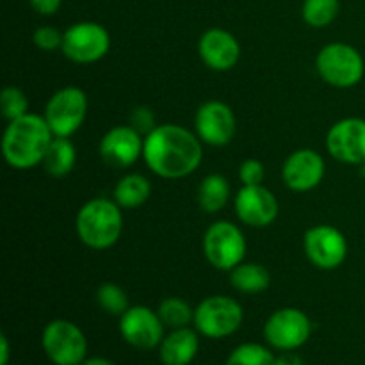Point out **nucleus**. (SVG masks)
Masks as SVG:
<instances>
[{"label": "nucleus", "instance_id": "1", "mask_svg": "<svg viewBox=\"0 0 365 365\" xmlns=\"http://www.w3.org/2000/svg\"><path fill=\"white\" fill-rule=\"evenodd\" d=\"M143 159L152 173L168 180L189 177L203 160L202 139L182 125H157L145 138Z\"/></svg>", "mask_w": 365, "mask_h": 365}, {"label": "nucleus", "instance_id": "2", "mask_svg": "<svg viewBox=\"0 0 365 365\" xmlns=\"http://www.w3.org/2000/svg\"><path fill=\"white\" fill-rule=\"evenodd\" d=\"M56 138L45 116L29 113L9 121L2 135V153L13 170L25 171L43 164L50 143Z\"/></svg>", "mask_w": 365, "mask_h": 365}, {"label": "nucleus", "instance_id": "3", "mask_svg": "<svg viewBox=\"0 0 365 365\" xmlns=\"http://www.w3.org/2000/svg\"><path fill=\"white\" fill-rule=\"evenodd\" d=\"M75 228L82 245L91 250H109L123 232L121 207L109 198L89 200L78 210Z\"/></svg>", "mask_w": 365, "mask_h": 365}, {"label": "nucleus", "instance_id": "4", "mask_svg": "<svg viewBox=\"0 0 365 365\" xmlns=\"http://www.w3.org/2000/svg\"><path fill=\"white\" fill-rule=\"evenodd\" d=\"M316 70L328 86L348 89L362 81L365 63L355 46L348 43H330L317 53Z\"/></svg>", "mask_w": 365, "mask_h": 365}, {"label": "nucleus", "instance_id": "5", "mask_svg": "<svg viewBox=\"0 0 365 365\" xmlns=\"http://www.w3.org/2000/svg\"><path fill=\"white\" fill-rule=\"evenodd\" d=\"M245 321L241 303L228 296L217 294L203 299L195 309L196 331L207 339H225L234 335Z\"/></svg>", "mask_w": 365, "mask_h": 365}, {"label": "nucleus", "instance_id": "6", "mask_svg": "<svg viewBox=\"0 0 365 365\" xmlns=\"http://www.w3.org/2000/svg\"><path fill=\"white\" fill-rule=\"evenodd\" d=\"M246 237L237 225L230 221H216L203 235V253L212 267L220 271H232L245 262Z\"/></svg>", "mask_w": 365, "mask_h": 365}, {"label": "nucleus", "instance_id": "7", "mask_svg": "<svg viewBox=\"0 0 365 365\" xmlns=\"http://www.w3.org/2000/svg\"><path fill=\"white\" fill-rule=\"evenodd\" d=\"M43 116L56 138H71L88 116V96L81 88L66 86L50 96Z\"/></svg>", "mask_w": 365, "mask_h": 365}, {"label": "nucleus", "instance_id": "8", "mask_svg": "<svg viewBox=\"0 0 365 365\" xmlns=\"http://www.w3.org/2000/svg\"><path fill=\"white\" fill-rule=\"evenodd\" d=\"M43 351L56 365H81L88 355L84 331L68 319H53L41 335Z\"/></svg>", "mask_w": 365, "mask_h": 365}, {"label": "nucleus", "instance_id": "9", "mask_svg": "<svg viewBox=\"0 0 365 365\" xmlns=\"http://www.w3.org/2000/svg\"><path fill=\"white\" fill-rule=\"evenodd\" d=\"M110 48V36L96 21H78L68 27L63 36L64 57L77 64H91L103 59Z\"/></svg>", "mask_w": 365, "mask_h": 365}, {"label": "nucleus", "instance_id": "10", "mask_svg": "<svg viewBox=\"0 0 365 365\" xmlns=\"http://www.w3.org/2000/svg\"><path fill=\"white\" fill-rule=\"evenodd\" d=\"M312 335V323L303 310L294 307L278 309L264 324V339L280 351H296Z\"/></svg>", "mask_w": 365, "mask_h": 365}, {"label": "nucleus", "instance_id": "11", "mask_svg": "<svg viewBox=\"0 0 365 365\" xmlns=\"http://www.w3.org/2000/svg\"><path fill=\"white\" fill-rule=\"evenodd\" d=\"M305 255L317 269L334 271L344 264L348 257V241L339 228L331 225H316L303 237Z\"/></svg>", "mask_w": 365, "mask_h": 365}, {"label": "nucleus", "instance_id": "12", "mask_svg": "<svg viewBox=\"0 0 365 365\" xmlns=\"http://www.w3.org/2000/svg\"><path fill=\"white\" fill-rule=\"evenodd\" d=\"M327 150L339 163L365 166V120L351 116L331 125Z\"/></svg>", "mask_w": 365, "mask_h": 365}, {"label": "nucleus", "instance_id": "13", "mask_svg": "<svg viewBox=\"0 0 365 365\" xmlns=\"http://www.w3.org/2000/svg\"><path fill=\"white\" fill-rule=\"evenodd\" d=\"M237 120L230 106L209 100L195 114V134L209 146H227L234 139Z\"/></svg>", "mask_w": 365, "mask_h": 365}, {"label": "nucleus", "instance_id": "14", "mask_svg": "<svg viewBox=\"0 0 365 365\" xmlns=\"http://www.w3.org/2000/svg\"><path fill=\"white\" fill-rule=\"evenodd\" d=\"M164 328L166 327L159 314L150 307H130L120 317V334L123 341L145 351L159 348L164 339Z\"/></svg>", "mask_w": 365, "mask_h": 365}, {"label": "nucleus", "instance_id": "15", "mask_svg": "<svg viewBox=\"0 0 365 365\" xmlns=\"http://www.w3.org/2000/svg\"><path fill=\"white\" fill-rule=\"evenodd\" d=\"M235 214L246 227L266 228L274 223L280 205L273 192L260 185H242L234 200Z\"/></svg>", "mask_w": 365, "mask_h": 365}, {"label": "nucleus", "instance_id": "16", "mask_svg": "<svg viewBox=\"0 0 365 365\" xmlns=\"http://www.w3.org/2000/svg\"><path fill=\"white\" fill-rule=\"evenodd\" d=\"M145 138L130 125H118L106 132L98 146V153L109 168L125 170L143 157Z\"/></svg>", "mask_w": 365, "mask_h": 365}, {"label": "nucleus", "instance_id": "17", "mask_svg": "<svg viewBox=\"0 0 365 365\" xmlns=\"http://www.w3.org/2000/svg\"><path fill=\"white\" fill-rule=\"evenodd\" d=\"M327 164L316 150L302 148L292 152L282 166V178L291 191L307 192L323 182Z\"/></svg>", "mask_w": 365, "mask_h": 365}, {"label": "nucleus", "instance_id": "18", "mask_svg": "<svg viewBox=\"0 0 365 365\" xmlns=\"http://www.w3.org/2000/svg\"><path fill=\"white\" fill-rule=\"evenodd\" d=\"M198 53L203 64L212 71H228L241 59V45L232 32L214 27L200 38Z\"/></svg>", "mask_w": 365, "mask_h": 365}, {"label": "nucleus", "instance_id": "19", "mask_svg": "<svg viewBox=\"0 0 365 365\" xmlns=\"http://www.w3.org/2000/svg\"><path fill=\"white\" fill-rule=\"evenodd\" d=\"M200 351L198 331L178 328L164 335L159 346V356L164 365H189Z\"/></svg>", "mask_w": 365, "mask_h": 365}, {"label": "nucleus", "instance_id": "20", "mask_svg": "<svg viewBox=\"0 0 365 365\" xmlns=\"http://www.w3.org/2000/svg\"><path fill=\"white\" fill-rule=\"evenodd\" d=\"M150 195H152V185H150L148 178L139 173H128L123 178H120V182L114 187L113 200L121 209L130 210L145 205Z\"/></svg>", "mask_w": 365, "mask_h": 365}, {"label": "nucleus", "instance_id": "21", "mask_svg": "<svg viewBox=\"0 0 365 365\" xmlns=\"http://www.w3.org/2000/svg\"><path fill=\"white\" fill-rule=\"evenodd\" d=\"M77 163V148L70 138H53L46 155L43 159V168L52 177H66L71 173Z\"/></svg>", "mask_w": 365, "mask_h": 365}, {"label": "nucleus", "instance_id": "22", "mask_svg": "<svg viewBox=\"0 0 365 365\" xmlns=\"http://www.w3.org/2000/svg\"><path fill=\"white\" fill-rule=\"evenodd\" d=\"M232 287L242 294H259L271 285V274L262 264L241 262L230 271Z\"/></svg>", "mask_w": 365, "mask_h": 365}, {"label": "nucleus", "instance_id": "23", "mask_svg": "<svg viewBox=\"0 0 365 365\" xmlns=\"http://www.w3.org/2000/svg\"><path fill=\"white\" fill-rule=\"evenodd\" d=\"M230 200V185L220 173L207 175L198 187V203L207 214H216L227 207Z\"/></svg>", "mask_w": 365, "mask_h": 365}, {"label": "nucleus", "instance_id": "24", "mask_svg": "<svg viewBox=\"0 0 365 365\" xmlns=\"http://www.w3.org/2000/svg\"><path fill=\"white\" fill-rule=\"evenodd\" d=\"M157 314H159L164 327L171 328V330L187 328L195 321V309H191V305L178 296L164 298L157 309Z\"/></svg>", "mask_w": 365, "mask_h": 365}, {"label": "nucleus", "instance_id": "25", "mask_svg": "<svg viewBox=\"0 0 365 365\" xmlns=\"http://www.w3.org/2000/svg\"><path fill=\"white\" fill-rule=\"evenodd\" d=\"M341 13L339 0H305L302 7L303 20L314 29L328 27Z\"/></svg>", "mask_w": 365, "mask_h": 365}, {"label": "nucleus", "instance_id": "26", "mask_svg": "<svg viewBox=\"0 0 365 365\" xmlns=\"http://www.w3.org/2000/svg\"><path fill=\"white\" fill-rule=\"evenodd\" d=\"M277 356L269 348L257 342H245L228 355L225 365H274Z\"/></svg>", "mask_w": 365, "mask_h": 365}, {"label": "nucleus", "instance_id": "27", "mask_svg": "<svg viewBox=\"0 0 365 365\" xmlns=\"http://www.w3.org/2000/svg\"><path fill=\"white\" fill-rule=\"evenodd\" d=\"M96 303H98L100 309L103 312H107L109 316H123L130 305H128V296L120 285L116 284H102L96 289Z\"/></svg>", "mask_w": 365, "mask_h": 365}, {"label": "nucleus", "instance_id": "28", "mask_svg": "<svg viewBox=\"0 0 365 365\" xmlns=\"http://www.w3.org/2000/svg\"><path fill=\"white\" fill-rule=\"evenodd\" d=\"M0 109H2V116L7 121L25 116V114H29L27 95L20 88L7 86V88H4L2 95H0Z\"/></svg>", "mask_w": 365, "mask_h": 365}, {"label": "nucleus", "instance_id": "29", "mask_svg": "<svg viewBox=\"0 0 365 365\" xmlns=\"http://www.w3.org/2000/svg\"><path fill=\"white\" fill-rule=\"evenodd\" d=\"M63 36L64 32H61L59 29L50 27V25H43L34 31L32 36V41L43 52H53V50L61 48L63 46Z\"/></svg>", "mask_w": 365, "mask_h": 365}, {"label": "nucleus", "instance_id": "30", "mask_svg": "<svg viewBox=\"0 0 365 365\" xmlns=\"http://www.w3.org/2000/svg\"><path fill=\"white\" fill-rule=\"evenodd\" d=\"M128 125L132 128H135L143 138H146L157 127L155 114L148 107H135V109H132L130 116H128Z\"/></svg>", "mask_w": 365, "mask_h": 365}, {"label": "nucleus", "instance_id": "31", "mask_svg": "<svg viewBox=\"0 0 365 365\" xmlns=\"http://www.w3.org/2000/svg\"><path fill=\"white\" fill-rule=\"evenodd\" d=\"M266 177V170L264 164L257 159H246L245 163L239 166V180L242 185H260Z\"/></svg>", "mask_w": 365, "mask_h": 365}, {"label": "nucleus", "instance_id": "32", "mask_svg": "<svg viewBox=\"0 0 365 365\" xmlns=\"http://www.w3.org/2000/svg\"><path fill=\"white\" fill-rule=\"evenodd\" d=\"M29 4L41 16H52L59 11L63 0H29Z\"/></svg>", "mask_w": 365, "mask_h": 365}, {"label": "nucleus", "instance_id": "33", "mask_svg": "<svg viewBox=\"0 0 365 365\" xmlns=\"http://www.w3.org/2000/svg\"><path fill=\"white\" fill-rule=\"evenodd\" d=\"M274 365H303V360L294 351H282V355L274 360Z\"/></svg>", "mask_w": 365, "mask_h": 365}, {"label": "nucleus", "instance_id": "34", "mask_svg": "<svg viewBox=\"0 0 365 365\" xmlns=\"http://www.w3.org/2000/svg\"><path fill=\"white\" fill-rule=\"evenodd\" d=\"M0 349H2V356H0V365L9 364V341H7V335H0Z\"/></svg>", "mask_w": 365, "mask_h": 365}, {"label": "nucleus", "instance_id": "35", "mask_svg": "<svg viewBox=\"0 0 365 365\" xmlns=\"http://www.w3.org/2000/svg\"><path fill=\"white\" fill-rule=\"evenodd\" d=\"M81 365H116L107 359H100V356H93V359H86Z\"/></svg>", "mask_w": 365, "mask_h": 365}]
</instances>
